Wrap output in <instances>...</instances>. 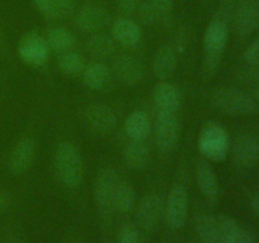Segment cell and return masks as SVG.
<instances>
[{"mask_svg": "<svg viewBox=\"0 0 259 243\" xmlns=\"http://www.w3.org/2000/svg\"><path fill=\"white\" fill-rule=\"evenodd\" d=\"M229 40V28L225 20L215 18L207 24L204 33V58L202 73L211 77L217 72Z\"/></svg>", "mask_w": 259, "mask_h": 243, "instance_id": "1", "label": "cell"}, {"mask_svg": "<svg viewBox=\"0 0 259 243\" xmlns=\"http://www.w3.org/2000/svg\"><path fill=\"white\" fill-rule=\"evenodd\" d=\"M55 171L61 184L76 189L83 180V161L80 151L72 142L63 141L56 147L53 157Z\"/></svg>", "mask_w": 259, "mask_h": 243, "instance_id": "2", "label": "cell"}, {"mask_svg": "<svg viewBox=\"0 0 259 243\" xmlns=\"http://www.w3.org/2000/svg\"><path fill=\"white\" fill-rule=\"evenodd\" d=\"M210 104L227 115H250L258 111V104L249 94L235 88H219L212 91Z\"/></svg>", "mask_w": 259, "mask_h": 243, "instance_id": "3", "label": "cell"}, {"mask_svg": "<svg viewBox=\"0 0 259 243\" xmlns=\"http://www.w3.org/2000/svg\"><path fill=\"white\" fill-rule=\"evenodd\" d=\"M197 147L202 156L210 161H224L230 148L228 132L220 124L210 122L200 132Z\"/></svg>", "mask_w": 259, "mask_h": 243, "instance_id": "4", "label": "cell"}, {"mask_svg": "<svg viewBox=\"0 0 259 243\" xmlns=\"http://www.w3.org/2000/svg\"><path fill=\"white\" fill-rule=\"evenodd\" d=\"M82 122L93 134L108 136L116 128L118 118L110 106L105 104H90L83 109Z\"/></svg>", "mask_w": 259, "mask_h": 243, "instance_id": "5", "label": "cell"}, {"mask_svg": "<svg viewBox=\"0 0 259 243\" xmlns=\"http://www.w3.org/2000/svg\"><path fill=\"white\" fill-rule=\"evenodd\" d=\"M118 175L111 167H104L100 170L94 184V197H95L98 210L104 215L110 214L113 208L114 194L118 186Z\"/></svg>", "mask_w": 259, "mask_h": 243, "instance_id": "6", "label": "cell"}, {"mask_svg": "<svg viewBox=\"0 0 259 243\" xmlns=\"http://www.w3.org/2000/svg\"><path fill=\"white\" fill-rule=\"evenodd\" d=\"M189 214V194L182 184H176L164 201V219L172 229L185 224Z\"/></svg>", "mask_w": 259, "mask_h": 243, "instance_id": "7", "label": "cell"}, {"mask_svg": "<svg viewBox=\"0 0 259 243\" xmlns=\"http://www.w3.org/2000/svg\"><path fill=\"white\" fill-rule=\"evenodd\" d=\"M180 138V122L176 113H157L154 142L159 151L171 152Z\"/></svg>", "mask_w": 259, "mask_h": 243, "instance_id": "8", "label": "cell"}, {"mask_svg": "<svg viewBox=\"0 0 259 243\" xmlns=\"http://www.w3.org/2000/svg\"><path fill=\"white\" fill-rule=\"evenodd\" d=\"M48 48L46 38L30 33L20 39L18 46V55L20 60L29 66H42L48 60Z\"/></svg>", "mask_w": 259, "mask_h": 243, "instance_id": "9", "label": "cell"}, {"mask_svg": "<svg viewBox=\"0 0 259 243\" xmlns=\"http://www.w3.org/2000/svg\"><path fill=\"white\" fill-rule=\"evenodd\" d=\"M111 72L114 73L119 83L126 86L137 85L144 76V67L141 60L132 55L116 56L113 62Z\"/></svg>", "mask_w": 259, "mask_h": 243, "instance_id": "10", "label": "cell"}, {"mask_svg": "<svg viewBox=\"0 0 259 243\" xmlns=\"http://www.w3.org/2000/svg\"><path fill=\"white\" fill-rule=\"evenodd\" d=\"M110 15L105 8L96 4H85L77 10L75 23L78 29L86 33H96L109 24Z\"/></svg>", "mask_w": 259, "mask_h": 243, "instance_id": "11", "label": "cell"}, {"mask_svg": "<svg viewBox=\"0 0 259 243\" xmlns=\"http://www.w3.org/2000/svg\"><path fill=\"white\" fill-rule=\"evenodd\" d=\"M164 215V201L159 195L148 194L139 201L137 208V220L146 230L157 227Z\"/></svg>", "mask_w": 259, "mask_h": 243, "instance_id": "12", "label": "cell"}, {"mask_svg": "<svg viewBox=\"0 0 259 243\" xmlns=\"http://www.w3.org/2000/svg\"><path fill=\"white\" fill-rule=\"evenodd\" d=\"M235 30L242 37L252 34L259 28L258 0H240L234 14Z\"/></svg>", "mask_w": 259, "mask_h": 243, "instance_id": "13", "label": "cell"}, {"mask_svg": "<svg viewBox=\"0 0 259 243\" xmlns=\"http://www.w3.org/2000/svg\"><path fill=\"white\" fill-rule=\"evenodd\" d=\"M232 157L240 167H252L259 162V141L255 137L242 134L232 144Z\"/></svg>", "mask_w": 259, "mask_h": 243, "instance_id": "14", "label": "cell"}, {"mask_svg": "<svg viewBox=\"0 0 259 243\" xmlns=\"http://www.w3.org/2000/svg\"><path fill=\"white\" fill-rule=\"evenodd\" d=\"M111 37L123 47L133 48L142 39V29L138 23L128 17H119L111 25Z\"/></svg>", "mask_w": 259, "mask_h": 243, "instance_id": "15", "label": "cell"}, {"mask_svg": "<svg viewBox=\"0 0 259 243\" xmlns=\"http://www.w3.org/2000/svg\"><path fill=\"white\" fill-rule=\"evenodd\" d=\"M35 156V143L32 138H23L14 146L8 159V167L14 175H20L32 166Z\"/></svg>", "mask_w": 259, "mask_h": 243, "instance_id": "16", "label": "cell"}, {"mask_svg": "<svg viewBox=\"0 0 259 243\" xmlns=\"http://www.w3.org/2000/svg\"><path fill=\"white\" fill-rule=\"evenodd\" d=\"M153 101L157 113H176L181 104V93L174 84L162 81L154 88Z\"/></svg>", "mask_w": 259, "mask_h": 243, "instance_id": "17", "label": "cell"}, {"mask_svg": "<svg viewBox=\"0 0 259 243\" xmlns=\"http://www.w3.org/2000/svg\"><path fill=\"white\" fill-rule=\"evenodd\" d=\"M174 45H163L157 50L153 57L152 70L158 80L166 81L171 77L177 68L179 57Z\"/></svg>", "mask_w": 259, "mask_h": 243, "instance_id": "18", "label": "cell"}, {"mask_svg": "<svg viewBox=\"0 0 259 243\" xmlns=\"http://www.w3.org/2000/svg\"><path fill=\"white\" fill-rule=\"evenodd\" d=\"M85 50L91 58L103 62L104 60H108L115 53L116 43L113 37L106 33H91L85 43Z\"/></svg>", "mask_w": 259, "mask_h": 243, "instance_id": "19", "label": "cell"}, {"mask_svg": "<svg viewBox=\"0 0 259 243\" xmlns=\"http://www.w3.org/2000/svg\"><path fill=\"white\" fill-rule=\"evenodd\" d=\"M81 76L86 88L99 91L105 89L110 83L111 70L101 61H94L85 66Z\"/></svg>", "mask_w": 259, "mask_h": 243, "instance_id": "20", "label": "cell"}, {"mask_svg": "<svg viewBox=\"0 0 259 243\" xmlns=\"http://www.w3.org/2000/svg\"><path fill=\"white\" fill-rule=\"evenodd\" d=\"M196 181L201 194L207 200H217L219 195V182L211 165L205 159L196 165Z\"/></svg>", "mask_w": 259, "mask_h": 243, "instance_id": "21", "label": "cell"}, {"mask_svg": "<svg viewBox=\"0 0 259 243\" xmlns=\"http://www.w3.org/2000/svg\"><path fill=\"white\" fill-rule=\"evenodd\" d=\"M219 223L220 243H254L253 235L233 218L222 215L219 217Z\"/></svg>", "mask_w": 259, "mask_h": 243, "instance_id": "22", "label": "cell"}, {"mask_svg": "<svg viewBox=\"0 0 259 243\" xmlns=\"http://www.w3.org/2000/svg\"><path fill=\"white\" fill-rule=\"evenodd\" d=\"M151 161V149L146 139L131 141L124 148V162L132 170H144Z\"/></svg>", "mask_w": 259, "mask_h": 243, "instance_id": "23", "label": "cell"}, {"mask_svg": "<svg viewBox=\"0 0 259 243\" xmlns=\"http://www.w3.org/2000/svg\"><path fill=\"white\" fill-rule=\"evenodd\" d=\"M38 12L48 19H63L75 10V0H32Z\"/></svg>", "mask_w": 259, "mask_h": 243, "instance_id": "24", "label": "cell"}, {"mask_svg": "<svg viewBox=\"0 0 259 243\" xmlns=\"http://www.w3.org/2000/svg\"><path fill=\"white\" fill-rule=\"evenodd\" d=\"M124 132L131 141L146 139L151 133V122L147 114L141 110L129 114L124 123Z\"/></svg>", "mask_w": 259, "mask_h": 243, "instance_id": "25", "label": "cell"}, {"mask_svg": "<svg viewBox=\"0 0 259 243\" xmlns=\"http://www.w3.org/2000/svg\"><path fill=\"white\" fill-rule=\"evenodd\" d=\"M195 229L204 243H220L219 217L201 214L195 220Z\"/></svg>", "mask_w": 259, "mask_h": 243, "instance_id": "26", "label": "cell"}, {"mask_svg": "<svg viewBox=\"0 0 259 243\" xmlns=\"http://www.w3.org/2000/svg\"><path fill=\"white\" fill-rule=\"evenodd\" d=\"M48 48L56 53H63L75 47L76 39L72 33L62 27H53L48 29L46 37Z\"/></svg>", "mask_w": 259, "mask_h": 243, "instance_id": "27", "label": "cell"}, {"mask_svg": "<svg viewBox=\"0 0 259 243\" xmlns=\"http://www.w3.org/2000/svg\"><path fill=\"white\" fill-rule=\"evenodd\" d=\"M85 66V58L82 57V55L72 50L61 53L58 57V67L67 76L73 77V76L81 75Z\"/></svg>", "mask_w": 259, "mask_h": 243, "instance_id": "28", "label": "cell"}, {"mask_svg": "<svg viewBox=\"0 0 259 243\" xmlns=\"http://www.w3.org/2000/svg\"><path fill=\"white\" fill-rule=\"evenodd\" d=\"M136 202V191L126 181H119L114 194L113 208L120 213H128Z\"/></svg>", "mask_w": 259, "mask_h": 243, "instance_id": "29", "label": "cell"}, {"mask_svg": "<svg viewBox=\"0 0 259 243\" xmlns=\"http://www.w3.org/2000/svg\"><path fill=\"white\" fill-rule=\"evenodd\" d=\"M136 15L139 22L144 25H152L159 19L158 14H157L156 10H154V8L152 7L149 2L139 3Z\"/></svg>", "mask_w": 259, "mask_h": 243, "instance_id": "30", "label": "cell"}, {"mask_svg": "<svg viewBox=\"0 0 259 243\" xmlns=\"http://www.w3.org/2000/svg\"><path fill=\"white\" fill-rule=\"evenodd\" d=\"M116 243H141L139 232L133 224H125L120 228Z\"/></svg>", "mask_w": 259, "mask_h": 243, "instance_id": "31", "label": "cell"}, {"mask_svg": "<svg viewBox=\"0 0 259 243\" xmlns=\"http://www.w3.org/2000/svg\"><path fill=\"white\" fill-rule=\"evenodd\" d=\"M158 14L159 19H166L174 9V0H148Z\"/></svg>", "mask_w": 259, "mask_h": 243, "instance_id": "32", "label": "cell"}, {"mask_svg": "<svg viewBox=\"0 0 259 243\" xmlns=\"http://www.w3.org/2000/svg\"><path fill=\"white\" fill-rule=\"evenodd\" d=\"M244 60L248 63L254 66H259V38L253 40L244 51Z\"/></svg>", "mask_w": 259, "mask_h": 243, "instance_id": "33", "label": "cell"}, {"mask_svg": "<svg viewBox=\"0 0 259 243\" xmlns=\"http://www.w3.org/2000/svg\"><path fill=\"white\" fill-rule=\"evenodd\" d=\"M116 5L123 17L131 18L132 15H136L138 9V0H116Z\"/></svg>", "mask_w": 259, "mask_h": 243, "instance_id": "34", "label": "cell"}, {"mask_svg": "<svg viewBox=\"0 0 259 243\" xmlns=\"http://www.w3.org/2000/svg\"><path fill=\"white\" fill-rule=\"evenodd\" d=\"M250 207H252V210L254 212V214L259 218V194L253 195V197L250 199Z\"/></svg>", "mask_w": 259, "mask_h": 243, "instance_id": "35", "label": "cell"}, {"mask_svg": "<svg viewBox=\"0 0 259 243\" xmlns=\"http://www.w3.org/2000/svg\"><path fill=\"white\" fill-rule=\"evenodd\" d=\"M4 205H5V196H4V194H3L2 190H0V210L4 208Z\"/></svg>", "mask_w": 259, "mask_h": 243, "instance_id": "36", "label": "cell"}, {"mask_svg": "<svg viewBox=\"0 0 259 243\" xmlns=\"http://www.w3.org/2000/svg\"><path fill=\"white\" fill-rule=\"evenodd\" d=\"M255 98H257V100L259 101V86L257 88V90H255Z\"/></svg>", "mask_w": 259, "mask_h": 243, "instance_id": "37", "label": "cell"}]
</instances>
